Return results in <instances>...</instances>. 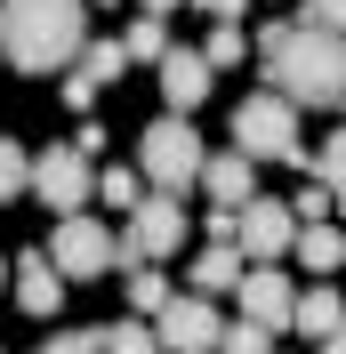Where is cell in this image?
<instances>
[{"mask_svg": "<svg viewBox=\"0 0 346 354\" xmlns=\"http://www.w3.org/2000/svg\"><path fill=\"white\" fill-rule=\"evenodd\" d=\"M258 65L266 88L290 105H338L346 97V41L314 32V24H266L258 32Z\"/></svg>", "mask_w": 346, "mask_h": 354, "instance_id": "obj_1", "label": "cell"}, {"mask_svg": "<svg viewBox=\"0 0 346 354\" xmlns=\"http://www.w3.org/2000/svg\"><path fill=\"white\" fill-rule=\"evenodd\" d=\"M89 48V0H0V57L17 73H73Z\"/></svg>", "mask_w": 346, "mask_h": 354, "instance_id": "obj_2", "label": "cell"}, {"mask_svg": "<svg viewBox=\"0 0 346 354\" xmlns=\"http://www.w3.org/2000/svg\"><path fill=\"white\" fill-rule=\"evenodd\" d=\"M201 137L185 113H161V121H145V137H137V177H145L153 194H185V185H201Z\"/></svg>", "mask_w": 346, "mask_h": 354, "instance_id": "obj_3", "label": "cell"}, {"mask_svg": "<svg viewBox=\"0 0 346 354\" xmlns=\"http://www.w3.org/2000/svg\"><path fill=\"white\" fill-rule=\"evenodd\" d=\"M234 153L242 161H298L306 169V145H298V105L258 88V97H242L234 105Z\"/></svg>", "mask_w": 346, "mask_h": 354, "instance_id": "obj_4", "label": "cell"}, {"mask_svg": "<svg viewBox=\"0 0 346 354\" xmlns=\"http://www.w3.org/2000/svg\"><path fill=\"white\" fill-rule=\"evenodd\" d=\"M48 266L65 274V282H105L113 274V234L97 218H57V234H48Z\"/></svg>", "mask_w": 346, "mask_h": 354, "instance_id": "obj_5", "label": "cell"}, {"mask_svg": "<svg viewBox=\"0 0 346 354\" xmlns=\"http://www.w3.org/2000/svg\"><path fill=\"white\" fill-rule=\"evenodd\" d=\"M153 322H161L153 338H161L170 354H217V338H226V314H217V298H194V290H185V298H170Z\"/></svg>", "mask_w": 346, "mask_h": 354, "instance_id": "obj_6", "label": "cell"}, {"mask_svg": "<svg viewBox=\"0 0 346 354\" xmlns=\"http://www.w3.org/2000/svg\"><path fill=\"white\" fill-rule=\"evenodd\" d=\"M33 194L48 201V209H65V218H81V201L97 194V169H89L73 145H48L41 161H33Z\"/></svg>", "mask_w": 346, "mask_h": 354, "instance_id": "obj_7", "label": "cell"}, {"mask_svg": "<svg viewBox=\"0 0 346 354\" xmlns=\"http://www.w3.org/2000/svg\"><path fill=\"white\" fill-rule=\"evenodd\" d=\"M298 242V218H290V201H242V225H234V250L250 266H274L282 250Z\"/></svg>", "mask_w": 346, "mask_h": 354, "instance_id": "obj_8", "label": "cell"}, {"mask_svg": "<svg viewBox=\"0 0 346 354\" xmlns=\"http://www.w3.org/2000/svg\"><path fill=\"white\" fill-rule=\"evenodd\" d=\"M129 242H137V258H170L177 242H185V209H177V194H145L129 209Z\"/></svg>", "mask_w": 346, "mask_h": 354, "instance_id": "obj_9", "label": "cell"}, {"mask_svg": "<svg viewBox=\"0 0 346 354\" xmlns=\"http://www.w3.org/2000/svg\"><path fill=\"white\" fill-rule=\"evenodd\" d=\"M121 73H129L121 41H89L81 57H73V73H65V105H73V113H89V105H97L113 81H121Z\"/></svg>", "mask_w": 346, "mask_h": 354, "instance_id": "obj_10", "label": "cell"}, {"mask_svg": "<svg viewBox=\"0 0 346 354\" xmlns=\"http://www.w3.org/2000/svg\"><path fill=\"white\" fill-rule=\"evenodd\" d=\"M290 306H298L290 274H274V266H250V274H242V322H258V330H290Z\"/></svg>", "mask_w": 346, "mask_h": 354, "instance_id": "obj_11", "label": "cell"}, {"mask_svg": "<svg viewBox=\"0 0 346 354\" xmlns=\"http://www.w3.org/2000/svg\"><path fill=\"white\" fill-rule=\"evenodd\" d=\"M8 274H17V306L33 314V322H48V314L65 306V274L48 266V250H24V258L8 266Z\"/></svg>", "mask_w": 346, "mask_h": 354, "instance_id": "obj_12", "label": "cell"}, {"mask_svg": "<svg viewBox=\"0 0 346 354\" xmlns=\"http://www.w3.org/2000/svg\"><path fill=\"white\" fill-rule=\"evenodd\" d=\"M201 194H210V209H242V201H258V161H242L234 145L210 153V161H201Z\"/></svg>", "mask_w": 346, "mask_h": 354, "instance_id": "obj_13", "label": "cell"}, {"mask_svg": "<svg viewBox=\"0 0 346 354\" xmlns=\"http://www.w3.org/2000/svg\"><path fill=\"white\" fill-rule=\"evenodd\" d=\"M161 97H170V113H194L210 97V57L201 48H170L161 57Z\"/></svg>", "mask_w": 346, "mask_h": 354, "instance_id": "obj_14", "label": "cell"}, {"mask_svg": "<svg viewBox=\"0 0 346 354\" xmlns=\"http://www.w3.org/2000/svg\"><path fill=\"white\" fill-rule=\"evenodd\" d=\"M242 274H250L242 250H234V242H210V250L194 258V298H226V290H242Z\"/></svg>", "mask_w": 346, "mask_h": 354, "instance_id": "obj_15", "label": "cell"}, {"mask_svg": "<svg viewBox=\"0 0 346 354\" xmlns=\"http://www.w3.org/2000/svg\"><path fill=\"white\" fill-rule=\"evenodd\" d=\"M290 330H306V338H338V330H346V298H338V290H298Z\"/></svg>", "mask_w": 346, "mask_h": 354, "instance_id": "obj_16", "label": "cell"}, {"mask_svg": "<svg viewBox=\"0 0 346 354\" xmlns=\"http://www.w3.org/2000/svg\"><path fill=\"white\" fill-rule=\"evenodd\" d=\"M290 250H298L306 274H338V266H346V234H330V225H298Z\"/></svg>", "mask_w": 346, "mask_h": 354, "instance_id": "obj_17", "label": "cell"}, {"mask_svg": "<svg viewBox=\"0 0 346 354\" xmlns=\"http://www.w3.org/2000/svg\"><path fill=\"white\" fill-rule=\"evenodd\" d=\"M121 57H129V65H161V57H170V17H137L129 32H121Z\"/></svg>", "mask_w": 346, "mask_h": 354, "instance_id": "obj_18", "label": "cell"}, {"mask_svg": "<svg viewBox=\"0 0 346 354\" xmlns=\"http://www.w3.org/2000/svg\"><path fill=\"white\" fill-rule=\"evenodd\" d=\"M121 282H129V306H137V322H145V314H161L177 298L170 290V274H153V266H137V274H121Z\"/></svg>", "mask_w": 346, "mask_h": 354, "instance_id": "obj_19", "label": "cell"}, {"mask_svg": "<svg viewBox=\"0 0 346 354\" xmlns=\"http://www.w3.org/2000/svg\"><path fill=\"white\" fill-rule=\"evenodd\" d=\"M24 185H33V153H24L17 137H0V201H17Z\"/></svg>", "mask_w": 346, "mask_h": 354, "instance_id": "obj_20", "label": "cell"}, {"mask_svg": "<svg viewBox=\"0 0 346 354\" xmlns=\"http://www.w3.org/2000/svg\"><path fill=\"white\" fill-rule=\"evenodd\" d=\"M314 177H322V185H330V201H338V209H346V129L330 137L322 153H314Z\"/></svg>", "mask_w": 346, "mask_h": 354, "instance_id": "obj_21", "label": "cell"}, {"mask_svg": "<svg viewBox=\"0 0 346 354\" xmlns=\"http://www.w3.org/2000/svg\"><path fill=\"white\" fill-rule=\"evenodd\" d=\"M105 354H161V338L129 314V322H113V330H105Z\"/></svg>", "mask_w": 346, "mask_h": 354, "instance_id": "obj_22", "label": "cell"}, {"mask_svg": "<svg viewBox=\"0 0 346 354\" xmlns=\"http://www.w3.org/2000/svg\"><path fill=\"white\" fill-rule=\"evenodd\" d=\"M217 354H274V330H258V322H226Z\"/></svg>", "mask_w": 346, "mask_h": 354, "instance_id": "obj_23", "label": "cell"}, {"mask_svg": "<svg viewBox=\"0 0 346 354\" xmlns=\"http://www.w3.org/2000/svg\"><path fill=\"white\" fill-rule=\"evenodd\" d=\"M137 185H145V177H137V169H105V177H97V194H105L113 209H137V201H145V194H137Z\"/></svg>", "mask_w": 346, "mask_h": 354, "instance_id": "obj_24", "label": "cell"}, {"mask_svg": "<svg viewBox=\"0 0 346 354\" xmlns=\"http://www.w3.org/2000/svg\"><path fill=\"white\" fill-rule=\"evenodd\" d=\"M242 48H250V41H242V24H217L201 57H210V73H217V65H242Z\"/></svg>", "mask_w": 346, "mask_h": 354, "instance_id": "obj_25", "label": "cell"}, {"mask_svg": "<svg viewBox=\"0 0 346 354\" xmlns=\"http://www.w3.org/2000/svg\"><path fill=\"white\" fill-rule=\"evenodd\" d=\"M33 354H105V330H65V338H41Z\"/></svg>", "mask_w": 346, "mask_h": 354, "instance_id": "obj_26", "label": "cell"}, {"mask_svg": "<svg viewBox=\"0 0 346 354\" xmlns=\"http://www.w3.org/2000/svg\"><path fill=\"white\" fill-rule=\"evenodd\" d=\"M306 24H314V32H338V41H346V0H306Z\"/></svg>", "mask_w": 346, "mask_h": 354, "instance_id": "obj_27", "label": "cell"}, {"mask_svg": "<svg viewBox=\"0 0 346 354\" xmlns=\"http://www.w3.org/2000/svg\"><path fill=\"white\" fill-rule=\"evenodd\" d=\"M290 218H298V225H322V218H330V194H322V185H306V194L290 201Z\"/></svg>", "mask_w": 346, "mask_h": 354, "instance_id": "obj_28", "label": "cell"}, {"mask_svg": "<svg viewBox=\"0 0 346 354\" xmlns=\"http://www.w3.org/2000/svg\"><path fill=\"white\" fill-rule=\"evenodd\" d=\"M201 17H217V24H242V8H250V0H194Z\"/></svg>", "mask_w": 346, "mask_h": 354, "instance_id": "obj_29", "label": "cell"}, {"mask_svg": "<svg viewBox=\"0 0 346 354\" xmlns=\"http://www.w3.org/2000/svg\"><path fill=\"white\" fill-rule=\"evenodd\" d=\"M137 8H145V17H170V8H185V0H137Z\"/></svg>", "mask_w": 346, "mask_h": 354, "instance_id": "obj_30", "label": "cell"}, {"mask_svg": "<svg viewBox=\"0 0 346 354\" xmlns=\"http://www.w3.org/2000/svg\"><path fill=\"white\" fill-rule=\"evenodd\" d=\"M322 354H346V330H338V338H322Z\"/></svg>", "mask_w": 346, "mask_h": 354, "instance_id": "obj_31", "label": "cell"}, {"mask_svg": "<svg viewBox=\"0 0 346 354\" xmlns=\"http://www.w3.org/2000/svg\"><path fill=\"white\" fill-rule=\"evenodd\" d=\"M0 290H8V258H0Z\"/></svg>", "mask_w": 346, "mask_h": 354, "instance_id": "obj_32", "label": "cell"}, {"mask_svg": "<svg viewBox=\"0 0 346 354\" xmlns=\"http://www.w3.org/2000/svg\"><path fill=\"white\" fill-rule=\"evenodd\" d=\"M338 113H346V97H338Z\"/></svg>", "mask_w": 346, "mask_h": 354, "instance_id": "obj_33", "label": "cell"}]
</instances>
